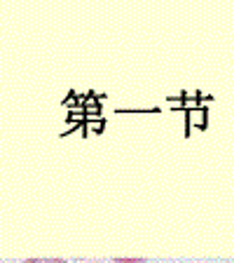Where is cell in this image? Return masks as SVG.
Wrapping results in <instances>:
<instances>
[{"label": "cell", "mask_w": 234, "mask_h": 263, "mask_svg": "<svg viewBox=\"0 0 234 263\" xmlns=\"http://www.w3.org/2000/svg\"><path fill=\"white\" fill-rule=\"evenodd\" d=\"M24 263H66L63 258H26Z\"/></svg>", "instance_id": "cell-1"}, {"label": "cell", "mask_w": 234, "mask_h": 263, "mask_svg": "<svg viewBox=\"0 0 234 263\" xmlns=\"http://www.w3.org/2000/svg\"><path fill=\"white\" fill-rule=\"evenodd\" d=\"M117 263H143L145 258H115Z\"/></svg>", "instance_id": "cell-2"}]
</instances>
